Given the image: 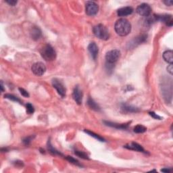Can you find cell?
I'll return each instance as SVG.
<instances>
[{
  "label": "cell",
  "instance_id": "obj_10",
  "mask_svg": "<svg viewBox=\"0 0 173 173\" xmlns=\"http://www.w3.org/2000/svg\"><path fill=\"white\" fill-rule=\"evenodd\" d=\"M158 21H161L162 22L165 23L168 27H172L173 24V20L171 15H158Z\"/></svg>",
  "mask_w": 173,
  "mask_h": 173
},
{
  "label": "cell",
  "instance_id": "obj_13",
  "mask_svg": "<svg viewBox=\"0 0 173 173\" xmlns=\"http://www.w3.org/2000/svg\"><path fill=\"white\" fill-rule=\"evenodd\" d=\"M124 147L126 149H131V150H134V151H139V152H144L145 153V149L143 148V147L141 145H140L139 144H137V143H135V142H133L131 143V144H128V145H126Z\"/></svg>",
  "mask_w": 173,
  "mask_h": 173
},
{
  "label": "cell",
  "instance_id": "obj_34",
  "mask_svg": "<svg viewBox=\"0 0 173 173\" xmlns=\"http://www.w3.org/2000/svg\"><path fill=\"white\" fill-rule=\"evenodd\" d=\"M15 165L17 166V167H22L23 166V163L21 161H17V162H15Z\"/></svg>",
  "mask_w": 173,
  "mask_h": 173
},
{
  "label": "cell",
  "instance_id": "obj_4",
  "mask_svg": "<svg viewBox=\"0 0 173 173\" xmlns=\"http://www.w3.org/2000/svg\"><path fill=\"white\" fill-rule=\"evenodd\" d=\"M121 56V52L118 50L109 51L106 55V62L110 64H114L116 62Z\"/></svg>",
  "mask_w": 173,
  "mask_h": 173
},
{
  "label": "cell",
  "instance_id": "obj_17",
  "mask_svg": "<svg viewBox=\"0 0 173 173\" xmlns=\"http://www.w3.org/2000/svg\"><path fill=\"white\" fill-rule=\"evenodd\" d=\"M173 53L172 50H167L164 52L163 58L164 60L169 64H172L173 62Z\"/></svg>",
  "mask_w": 173,
  "mask_h": 173
},
{
  "label": "cell",
  "instance_id": "obj_21",
  "mask_svg": "<svg viewBox=\"0 0 173 173\" xmlns=\"http://www.w3.org/2000/svg\"><path fill=\"white\" fill-rule=\"evenodd\" d=\"M147 131V128L145 126L141 125V124H138L134 128V132L136 133H144Z\"/></svg>",
  "mask_w": 173,
  "mask_h": 173
},
{
  "label": "cell",
  "instance_id": "obj_14",
  "mask_svg": "<svg viewBox=\"0 0 173 173\" xmlns=\"http://www.w3.org/2000/svg\"><path fill=\"white\" fill-rule=\"evenodd\" d=\"M103 123L108 126L110 127H113L117 129H126L128 126V124H118V123H111V122L108 121H103Z\"/></svg>",
  "mask_w": 173,
  "mask_h": 173
},
{
  "label": "cell",
  "instance_id": "obj_9",
  "mask_svg": "<svg viewBox=\"0 0 173 173\" xmlns=\"http://www.w3.org/2000/svg\"><path fill=\"white\" fill-rule=\"evenodd\" d=\"M73 98L77 104H81L83 100V93L81 90H80L79 87H78V86L75 87V88L74 89L73 93Z\"/></svg>",
  "mask_w": 173,
  "mask_h": 173
},
{
  "label": "cell",
  "instance_id": "obj_28",
  "mask_svg": "<svg viewBox=\"0 0 173 173\" xmlns=\"http://www.w3.org/2000/svg\"><path fill=\"white\" fill-rule=\"evenodd\" d=\"M19 91H20V93H21V95L22 96L25 97V98H29V93L25 89H22V88H19Z\"/></svg>",
  "mask_w": 173,
  "mask_h": 173
},
{
  "label": "cell",
  "instance_id": "obj_25",
  "mask_svg": "<svg viewBox=\"0 0 173 173\" xmlns=\"http://www.w3.org/2000/svg\"><path fill=\"white\" fill-rule=\"evenodd\" d=\"M66 159L69 162H70L71 164H75L76 166H78V167H82V165L80 164L79 163V162L77 160H76L73 158L72 156H68L66 157Z\"/></svg>",
  "mask_w": 173,
  "mask_h": 173
},
{
  "label": "cell",
  "instance_id": "obj_22",
  "mask_svg": "<svg viewBox=\"0 0 173 173\" xmlns=\"http://www.w3.org/2000/svg\"><path fill=\"white\" fill-rule=\"evenodd\" d=\"M47 147H48V150L50 152L51 154H54V155H59V156H62V154L60 153V152L57 151L56 149L52 147V145H51L50 141H48V145H47Z\"/></svg>",
  "mask_w": 173,
  "mask_h": 173
},
{
  "label": "cell",
  "instance_id": "obj_32",
  "mask_svg": "<svg viewBox=\"0 0 173 173\" xmlns=\"http://www.w3.org/2000/svg\"><path fill=\"white\" fill-rule=\"evenodd\" d=\"M164 3L166 5L168 6H171L172 5V1L171 0H167V1H164Z\"/></svg>",
  "mask_w": 173,
  "mask_h": 173
},
{
  "label": "cell",
  "instance_id": "obj_16",
  "mask_svg": "<svg viewBox=\"0 0 173 173\" xmlns=\"http://www.w3.org/2000/svg\"><path fill=\"white\" fill-rule=\"evenodd\" d=\"M147 39V34H142V35H140L138 37H136L134 40H133L132 42L130 43V45H133V47H134L136 45H139L141 43H144Z\"/></svg>",
  "mask_w": 173,
  "mask_h": 173
},
{
  "label": "cell",
  "instance_id": "obj_31",
  "mask_svg": "<svg viewBox=\"0 0 173 173\" xmlns=\"http://www.w3.org/2000/svg\"><path fill=\"white\" fill-rule=\"evenodd\" d=\"M167 70L170 75H172L173 73V67H172V64H170V65L167 67Z\"/></svg>",
  "mask_w": 173,
  "mask_h": 173
},
{
  "label": "cell",
  "instance_id": "obj_12",
  "mask_svg": "<svg viewBox=\"0 0 173 173\" xmlns=\"http://www.w3.org/2000/svg\"><path fill=\"white\" fill-rule=\"evenodd\" d=\"M88 50L90 53V54H91V57H93V59L95 60H96L97 57H98V52H99L98 45H96L95 43L92 42L90 43L88 46Z\"/></svg>",
  "mask_w": 173,
  "mask_h": 173
},
{
  "label": "cell",
  "instance_id": "obj_20",
  "mask_svg": "<svg viewBox=\"0 0 173 173\" xmlns=\"http://www.w3.org/2000/svg\"><path fill=\"white\" fill-rule=\"evenodd\" d=\"M85 132L87 133V134L89 135L90 136H91V137H93L95 138V139H98V141H103L104 142L105 141V139H103V137H101L100 135H99L98 134H96V133L92 132L91 131H89V130H85Z\"/></svg>",
  "mask_w": 173,
  "mask_h": 173
},
{
  "label": "cell",
  "instance_id": "obj_7",
  "mask_svg": "<svg viewBox=\"0 0 173 173\" xmlns=\"http://www.w3.org/2000/svg\"><path fill=\"white\" fill-rule=\"evenodd\" d=\"M137 13L141 17H147L151 14V8L150 6L147 4H141L137 8Z\"/></svg>",
  "mask_w": 173,
  "mask_h": 173
},
{
  "label": "cell",
  "instance_id": "obj_27",
  "mask_svg": "<svg viewBox=\"0 0 173 173\" xmlns=\"http://www.w3.org/2000/svg\"><path fill=\"white\" fill-rule=\"evenodd\" d=\"M33 137L34 136H30V137H27L26 138H24V139H23V144H24L25 145H29L30 144H31V141L33 139Z\"/></svg>",
  "mask_w": 173,
  "mask_h": 173
},
{
  "label": "cell",
  "instance_id": "obj_5",
  "mask_svg": "<svg viewBox=\"0 0 173 173\" xmlns=\"http://www.w3.org/2000/svg\"><path fill=\"white\" fill-rule=\"evenodd\" d=\"M52 85L56 89L57 92L62 98H64L66 96V89L62 81L57 78H54L52 80Z\"/></svg>",
  "mask_w": 173,
  "mask_h": 173
},
{
  "label": "cell",
  "instance_id": "obj_3",
  "mask_svg": "<svg viewBox=\"0 0 173 173\" xmlns=\"http://www.w3.org/2000/svg\"><path fill=\"white\" fill-rule=\"evenodd\" d=\"M93 33L97 37L101 40H108L110 37L108 30L104 25L100 24L93 27Z\"/></svg>",
  "mask_w": 173,
  "mask_h": 173
},
{
  "label": "cell",
  "instance_id": "obj_19",
  "mask_svg": "<svg viewBox=\"0 0 173 173\" xmlns=\"http://www.w3.org/2000/svg\"><path fill=\"white\" fill-rule=\"evenodd\" d=\"M31 37L34 40H38L41 37V31L38 27H34L31 32Z\"/></svg>",
  "mask_w": 173,
  "mask_h": 173
},
{
  "label": "cell",
  "instance_id": "obj_23",
  "mask_svg": "<svg viewBox=\"0 0 173 173\" xmlns=\"http://www.w3.org/2000/svg\"><path fill=\"white\" fill-rule=\"evenodd\" d=\"M4 97H5V98L8 99V100H11L13 101H16V102H18L20 103H22V101L19 98H17V97L14 96V95H11V94H6V95H4Z\"/></svg>",
  "mask_w": 173,
  "mask_h": 173
},
{
  "label": "cell",
  "instance_id": "obj_8",
  "mask_svg": "<svg viewBox=\"0 0 173 173\" xmlns=\"http://www.w3.org/2000/svg\"><path fill=\"white\" fill-rule=\"evenodd\" d=\"M31 70L34 75L37 76H42L46 72V66L43 62H36L32 66Z\"/></svg>",
  "mask_w": 173,
  "mask_h": 173
},
{
  "label": "cell",
  "instance_id": "obj_30",
  "mask_svg": "<svg viewBox=\"0 0 173 173\" xmlns=\"http://www.w3.org/2000/svg\"><path fill=\"white\" fill-rule=\"evenodd\" d=\"M6 2L7 4H8L10 6H14L16 4H17V1L16 0H6Z\"/></svg>",
  "mask_w": 173,
  "mask_h": 173
},
{
  "label": "cell",
  "instance_id": "obj_33",
  "mask_svg": "<svg viewBox=\"0 0 173 173\" xmlns=\"http://www.w3.org/2000/svg\"><path fill=\"white\" fill-rule=\"evenodd\" d=\"M171 170H172L171 168H164V169H162V170H161V171L163 172H167V173L168 172V173H169V172H171Z\"/></svg>",
  "mask_w": 173,
  "mask_h": 173
},
{
  "label": "cell",
  "instance_id": "obj_1",
  "mask_svg": "<svg viewBox=\"0 0 173 173\" xmlns=\"http://www.w3.org/2000/svg\"><path fill=\"white\" fill-rule=\"evenodd\" d=\"M114 29L118 35L124 37L130 33L131 31V24L128 20L125 18H121L116 22Z\"/></svg>",
  "mask_w": 173,
  "mask_h": 173
},
{
  "label": "cell",
  "instance_id": "obj_6",
  "mask_svg": "<svg viewBox=\"0 0 173 173\" xmlns=\"http://www.w3.org/2000/svg\"><path fill=\"white\" fill-rule=\"evenodd\" d=\"M99 6L94 1H87L85 7V11L86 14L90 17L96 15L98 12Z\"/></svg>",
  "mask_w": 173,
  "mask_h": 173
},
{
  "label": "cell",
  "instance_id": "obj_18",
  "mask_svg": "<svg viewBox=\"0 0 173 173\" xmlns=\"http://www.w3.org/2000/svg\"><path fill=\"white\" fill-rule=\"evenodd\" d=\"M87 104H88L89 107L93 110H95V111H97V112L100 111V107L92 98H89L88 99V101H87Z\"/></svg>",
  "mask_w": 173,
  "mask_h": 173
},
{
  "label": "cell",
  "instance_id": "obj_11",
  "mask_svg": "<svg viewBox=\"0 0 173 173\" xmlns=\"http://www.w3.org/2000/svg\"><path fill=\"white\" fill-rule=\"evenodd\" d=\"M133 12V8H132V7H130V6L123 7V8H120L119 10L117 11L118 16L121 17H126V16L131 14Z\"/></svg>",
  "mask_w": 173,
  "mask_h": 173
},
{
  "label": "cell",
  "instance_id": "obj_15",
  "mask_svg": "<svg viewBox=\"0 0 173 173\" xmlns=\"http://www.w3.org/2000/svg\"><path fill=\"white\" fill-rule=\"evenodd\" d=\"M121 109L123 110L124 112H127V113H136L139 112V109L137 108L133 107L132 106H129L126 104V103H123L121 105Z\"/></svg>",
  "mask_w": 173,
  "mask_h": 173
},
{
  "label": "cell",
  "instance_id": "obj_2",
  "mask_svg": "<svg viewBox=\"0 0 173 173\" xmlns=\"http://www.w3.org/2000/svg\"><path fill=\"white\" fill-rule=\"evenodd\" d=\"M41 56L46 61L51 62L54 60L56 57V52L54 47L50 44H46L41 48Z\"/></svg>",
  "mask_w": 173,
  "mask_h": 173
},
{
  "label": "cell",
  "instance_id": "obj_29",
  "mask_svg": "<svg viewBox=\"0 0 173 173\" xmlns=\"http://www.w3.org/2000/svg\"><path fill=\"white\" fill-rule=\"evenodd\" d=\"M149 114L150 115V116L152 117V118H154V119H158V120H161L162 119V118H161L160 116H159L158 115H157V114H156L155 112H149Z\"/></svg>",
  "mask_w": 173,
  "mask_h": 173
},
{
  "label": "cell",
  "instance_id": "obj_24",
  "mask_svg": "<svg viewBox=\"0 0 173 173\" xmlns=\"http://www.w3.org/2000/svg\"><path fill=\"white\" fill-rule=\"evenodd\" d=\"M75 154L76 156L79 157V158L82 159H85V160H89V156L86 153H85L84 151H75Z\"/></svg>",
  "mask_w": 173,
  "mask_h": 173
},
{
  "label": "cell",
  "instance_id": "obj_35",
  "mask_svg": "<svg viewBox=\"0 0 173 173\" xmlns=\"http://www.w3.org/2000/svg\"><path fill=\"white\" fill-rule=\"evenodd\" d=\"M1 91L4 92V85H3V82H1Z\"/></svg>",
  "mask_w": 173,
  "mask_h": 173
},
{
  "label": "cell",
  "instance_id": "obj_26",
  "mask_svg": "<svg viewBox=\"0 0 173 173\" xmlns=\"http://www.w3.org/2000/svg\"><path fill=\"white\" fill-rule=\"evenodd\" d=\"M26 108H27V112L29 114H33L34 112V109L33 105L31 104L30 103H28L26 105Z\"/></svg>",
  "mask_w": 173,
  "mask_h": 173
}]
</instances>
